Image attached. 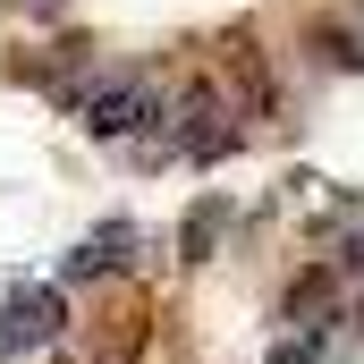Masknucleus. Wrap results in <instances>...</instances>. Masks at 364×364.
I'll return each instance as SVG.
<instances>
[{
    "label": "nucleus",
    "instance_id": "obj_1",
    "mask_svg": "<svg viewBox=\"0 0 364 364\" xmlns=\"http://www.w3.org/2000/svg\"><path fill=\"white\" fill-rule=\"evenodd\" d=\"M68 331V288L60 279H17L0 296V356H43Z\"/></svg>",
    "mask_w": 364,
    "mask_h": 364
},
{
    "label": "nucleus",
    "instance_id": "obj_2",
    "mask_svg": "<svg viewBox=\"0 0 364 364\" xmlns=\"http://www.w3.org/2000/svg\"><path fill=\"white\" fill-rule=\"evenodd\" d=\"M339 296H348V279L331 272L322 255L296 263V272L279 279V322H288V339H322V331H339Z\"/></svg>",
    "mask_w": 364,
    "mask_h": 364
},
{
    "label": "nucleus",
    "instance_id": "obj_3",
    "mask_svg": "<svg viewBox=\"0 0 364 364\" xmlns=\"http://www.w3.org/2000/svg\"><path fill=\"white\" fill-rule=\"evenodd\" d=\"M229 229H237V203H229V195H195L186 220H178V263L186 272H212L220 246H229Z\"/></svg>",
    "mask_w": 364,
    "mask_h": 364
},
{
    "label": "nucleus",
    "instance_id": "obj_4",
    "mask_svg": "<svg viewBox=\"0 0 364 364\" xmlns=\"http://www.w3.org/2000/svg\"><path fill=\"white\" fill-rule=\"evenodd\" d=\"M305 60L322 68V77H364V17H314L305 26Z\"/></svg>",
    "mask_w": 364,
    "mask_h": 364
},
{
    "label": "nucleus",
    "instance_id": "obj_5",
    "mask_svg": "<svg viewBox=\"0 0 364 364\" xmlns=\"http://www.w3.org/2000/svg\"><path fill=\"white\" fill-rule=\"evenodd\" d=\"M322 246H331L322 263H331L339 279H364V195H339V203H331V220H322Z\"/></svg>",
    "mask_w": 364,
    "mask_h": 364
},
{
    "label": "nucleus",
    "instance_id": "obj_6",
    "mask_svg": "<svg viewBox=\"0 0 364 364\" xmlns=\"http://www.w3.org/2000/svg\"><path fill=\"white\" fill-rule=\"evenodd\" d=\"M339 339L364 348V279H348V296H339Z\"/></svg>",
    "mask_w": 364,
    "mask_h": 364
},
{
    "label": "nucleus",
    "instance_id": "obj_7",
    "mask_svg": "<svg viewBox=\"0 0 364 364\" xmlns=\"http://www.w3.org/2000/svg\"><path fill=\"white\" fill-rule=\"evenodd\" d=\"M9 9H26V17H60L68 0H9Z\"/></svg>",
    "mask_w": 364,
    "mask_h": 364
},
{
    "label": "nucleus",
    "instance_id": "obj_8",
    "mask_svg": "<svg viewBox=\"0 0 364 364\" xmlns=\"http://www.w3.org/2000/svg\"><path fill=\"white\" fill-rule=\"evenodd\" d=\"M348 9H356V17H364V0H348Z\"/></svg>",
    "mask_w": 364,
    "mask_h": 364
}]
</instances>
